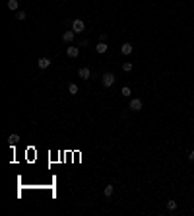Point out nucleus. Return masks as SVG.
<instances>
[{
	"instance_id": "dca6fc26",
	"label": "nucleus",
	"mask_w": 194,
	"mask_h": 216,
	"mask_svg": "<svg viewBox=\"0 0 194 216\" xmlns=\"http://www.w3.org/2000/svg\"><path fill=\"white\" fill-rule=\"evenodd\" d=\"M120 93H122L124 98H128V96H130V88H122V92H120Z\"/></svg>"
},
{
	"instance_id": "20e7f679",
	"label": "nucleus",
	"mask_w": 194,
	"mask_h": 216,
	"mask_svg": "<svg viewBox=\"0 0 194 216\" xmlns=\"http://www.w3.org/2000/svg\"><path fill=\"white\" fill-rule=\"evenodd\" d=\"M130 109H132V111H140V109H142V101H140V99H132V101H130Z\"/></svg>"
},
{
	"instance_id": "423d86ee",
	"label": "nucleus",
	"mask_w": 194,
	"mask_h": 216,
	"mask_svg": "<svg viewBox=\"0 0 194 216\" xmlns=\"http://www.w3.org/2000/svg\"><path fill=\"white\" fill-rule=\"evenodd\" d=\"M74 35H76V31H74V29H72V31H66L64 35H62V41H64V43H70V41L74 39Z\"/></svg>"
},
{
	"instance_id": "39448f33",
	"label": "nucleus",
	"mask_w": 194,
	"mask_h": 216,
	"mask_svg": "<svg viewBox=\"0 0 194 216\" xmlns=\"http://www.w3.org/2000/svg\"><path fill=\"white\" fill-rule=\"evenodd\" d=\"M37 66L41 68V70H43V68H49V66H51V60L43 57V59H39V60H37Z\"/></svg>"
},
{
	"instance_id": "9b49d317",
	"label": "nucleus",
	"mask_w": 194,
	"mask_h": 216,
	"mask_svg": "<svg viewBox=\"0 0 194 216\" xmlns=\"http://www.w3.org/2000/svg\"><path fill=\"white\" fill-rule=\"evenodd\" d=\"M8 140H10V144H18L19 142V134H10Z\"/></svg>"
},
{
	"instance_id": "2eb2a0df",
	"label": "nucleus",
	"mask_w": 194,
	"mask_h": 216,
	"mask_svg": "<svg viewBox=\"0 0 194 216\" xmlns=\"http://www.w3.org/2000/svg\"><path fill=\"white\" fill-rule=\"evenodd\" d=\"M167 208H169V210H175V208H177V203H175V201H169V203H167Z\"/></svg>"
},
{
	"instance_id": "f03ea898",
	"label": "nucleus",
	"mask_w": 194,
	"mask_h": 216,
	"mask_svg": "<svg viewBox=\"0 0 194 216\" xmlns=\"http://www.w3.org/2000/svg\"><path fill=\"white\" fill-rule=\"evenodd\" d=\"M72 29H74L76 33H82L85 29V24L82 20H74V21H72Z\"/></svg>"
},
{
	"instance_id": "a211bd4d",
	"label": "nucleus",
	"mask_w": 194,
	"mask_h": 216,
	"mask_svg": "<svg viewBox=\"0 0 194 216\" xmlns=\"http://www.w3.org/2000/svg\"><path fill=\"white\" fill-rule=\"evenodd\" d=\"M190 160H192V162H194V150L190 152Z\"/></svg>"
},
{
	"instance_id": "f3484780",
	"label": "nucleus",
	"mask_w": 194,
	"mask_h": 216,
	"mask_svg": "<svg viewBox=\"0 0 194 216\" xmlns=\"http://www.w3.org/2000/svg\"><path fill=\"white\" fill-rule=\"evenodd\" d=\"M16 18H18V20H25V12H18V14H16Z\"/></svg>"
},
{
	"instance_id": "6e6552de",
	"label": "nucleus",
	"mask_w": 194,
	"mask_h": 216,
	"mask_svg": "<svg viewBox=\"0 0 194 216\" xmlns=\"http://www.w3.org/2000/svg\"><path fill=\"white\" fill-rule=\"evenodd\" d=\"M120 53H122V55H130V53H132V45H130V43H124V45L120 47Z\"/></svg>"
},
{
	"instance_id": "ddd939ff",
	"label": "nucleus",
	"mask_w": 194,
	"mask_h": 216,
	"mask_svg": "<svg viewBox=\"0 0 194 216\" xmlns=\"http://www.w3.org/2000/svg\"><path fill=\"white\" fill-rule=\"evenodd\" d=\"M111 195H113V185H107V187H105V197L109 199Z\"/></svg>"
},
{
	"instance_id": "f257e3e1",
	"label": "nucleus",
	"mask_w": 194,
	"mask_h": 216,
	"mask_svg": "<svg viewBox=\"0 0 194 216\" xmlns=\"http://www.w3.org/2000/svg\"><path fill=\"white\" fill-rule=\"evenodd\" d=\"M113 84H115V74H113V72H105L103 74V86L105 88H111Z\"/></svg>"
},
{
	"instance_id": "9d476101",
	"label": "nucleus",
	"mask_w": 194,
	"mask_h": 216,
	"mask_svg": "<svg viewBox=\"0 0 194 216\" xmlns=\"http://www.w3.org/2000/svg\"><path fill=\"white\" fill-rule=\"evenodd\" d=\"M18 0H8V8H10V10H18Z\"/></svg>"
},
{
	"instance_id": "0eeeda50",
	"label": "nucleus",
	"mask_w": 194,
	"mask_h": 216,
	"mask_svg": "<svg viewBox=\"0 0 194 216\" xmlns=\"http://www.w3.org/2000/svg\"><path fill=\"white\" fill-rule=\"evenodd\" d=\"M107 49H109V47H107V43H105V41L97 43V47H95V51H97V53H101V55H103V53H107Z\"/></svg>"
},
{
	"instance_id": "4468645a",
	"label": "nucleus",
	"mask_w": 194,
	"mask_h": 216,
	"mask_svg": "<svg viewBox=\"0 0 194 216\" xmlns=\"http://www.w3.org/2000/svg\"><path fill=\"white\" fill-rule=\"evenodd\" d=\"M122 70H124V72H130V70H132V62H124V64H122Z\"/></svg>"
},
{
	"instance_id": "7ed1b4c3",
	"label": "nucleus",
	"mask_w": 194,
	"mask_h": 216,
	"mask_svg": "<svg viewBox=\"0 0 194 216\" xmlns=\"http://www.w3.org/2000/svg\"><path fill=\"white\" fill-rule=\"evenodd\" d=\"M66 55H68L70 59H76L78 55H80V49H78V47H68V49H66Z\"/></svg>"
},
{
	"instance_id": "1a4fd4ad",
	"label": "nucleus",
	"mask_w": 194,
	"mask_h": 216,
	"mask_svg": "<svg viewBox=\"0 0 194 216\" xmlns=\"http://www.w3.org/2000/svg\"><path fill=\"white\" fill-rule=\"evenodd\" d=\"M78 74H80V78H85V80H87L91 72H89V68H80V72H78Z\"/></svg>"
},
{
	"instance_id": "f8f14e48",
	"label": "nucleus",
	"mask_w": 194,
	"mask_h": 216,
	"mask_svg": "<svg viewBox=\"0 0 194 216\" xmlns=\"http://www.w3.org/2000/svg\"><path fill=\"white\" fill-rule=\"evenodd\" d=\"M68 92H70L72 96H76V93H78V86L76 84H70V86H68Z\"/></svg>"
}]
</instances>
